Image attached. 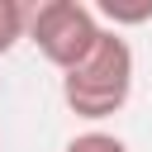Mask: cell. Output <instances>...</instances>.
Listing matches in <instances>:
<instances>
[{
  "label": "cell",
  "mask_w": 152,
  "mask_h": 152,
  "mask_svg": "<svg viewBox=\"0 0 152 152\" xmlns=\"http://www.w3.org/2000/svg\"><path fill=\"white\" fill-rule=\"evenodd\" d=\"M62 152H128V142H124V138H114V133L90 128V133H76Z\"/></svg>",
  "instance_id": "cell-5"
},
{
  "label": "cell",
  "mask_w": 152,
  "mask_h": 152,
  "mask_svg": "<svg viewBox=\"0 0 152 152\" xmlns=\"http://www.w3.org/2000/svg\"><path fill=\"white\" fill-rule=\"evenodd\" d=\"M100 14L119 28V24H147L152 19V0H138V5H128V0H100Z\"/></svg>",
  "instance_id": "cell-4"
},
{
  "label": "cell",
  "mask_w": 152,
  "mask_h": 152,
  "mask_svg": "<svg viewBox=\"0 0 152 152\" xmlns=\"http://www.w3.org/2000/svg\"><path fill=\"white\" fill-rule=\"evenodd\" d=\"M28 33V10L19 0H0V57Z\"/></svg>",
  "instance_id": "cell-3"
},
{
  "label": "cell",
  "mask_w": 152,
  "mask_h": 152,
  "mask_svg": "<svg viewBox=\"0 0 152 152\" xmlns=\"http://www.w3.org/2000/svg\"><path fill=\"white\" fill-rule=\"evenodd\" d=\"M133 95V48L119 28H100L95 48L62 71V100L76 119H109L128 104Z\"/></svg>",
  "instance_id": "cell-1"
},
{
  "label": "cell",
  "mask_w": 152,
  "mask_h": 152,
  "mask_svg": "<svg viewBox=\"0 0 152 152\" xmlns=\"http://www.w3.org/2000/svg\"><path fill=\"white\" fill-rule=\"evenodd\" d=\"M24 38H33L38 52H43L52 66L71 71V66L95 48L100 19H95V10L81 5V0H43V5L28 10V33H24Z\"/></svg>",
  "instance_id": "cell-2"
}]
</instances>
